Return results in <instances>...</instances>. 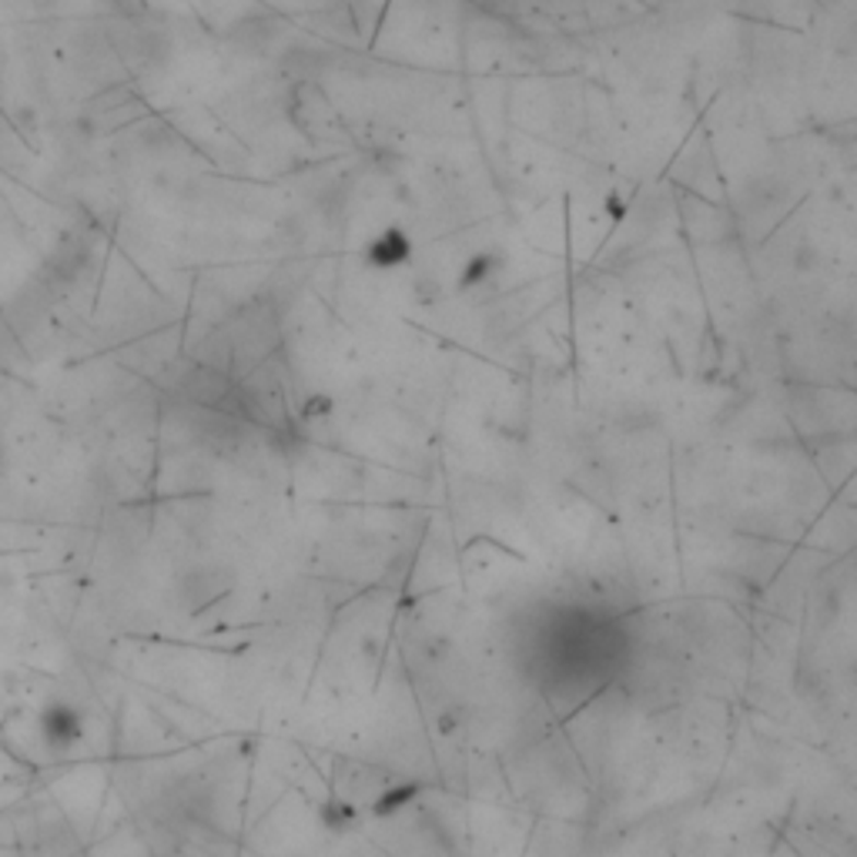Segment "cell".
<instances>
[{
  "instance_id": "277c9868",
  "label": "cell",
  "mask_w": 857,
  "mask_h": 857,
  "mask_svg": "<svg viewBox=\"0 0 857 857\" xmlns=\"http://www.w3.org/2000/svg\"><path fill=\"white\" fill-rule=\"evenodd\" d=\"M412 790H415V787H406V790H396V794L383 797V800H379V808H375V811H379V814H389V811H396L399 803H406V800L412 797Z\"/></svg>"
},
{
  "instance_id": "6da1fadb",
  "label": "cell",
  "mask_w": 857,
  "mask_h": 857,
  "mask_svg": "<svg viewBox=\"0 0 857 857\" xmlns=\"http://www.w3.org/2000/svg\"><path fill=\"white\" fill-rule=\"evenodd\" d=\"M406 258H409V238H406V232H399V228L379 235V238L368 245V261H372L375 268H396V265H402Z\"/></svg>"
},
{
  "instance_id": "7a4b0ae2",
  "label": "cell",
  "mask_w": 857,
  "mask_h": 857,
  "mask_svg": "<svg viewBox=\"0 0 857 857\" xmlns=\"http://www.w3.org/2000/svg\"><path fill=\"white\" fill-rule=\"evenodd\" d=\"M490 272H493V258H490V255L472 258V261H469V272L462 275V289H472L476 282H482V279H486Z\"/></svg>"
},
{
  "instance_id": "3957f363",
  "label": "cell",
  "mask_w": 857,
  "mask_h": 857,
  "mask_svg": "<svg viewBox=\"0 0 857 857\" xmlns=\"http://www.w3.org/2000/svg\"><path fill=\"white\" fill-rule=\"evenodd\" d=\"M74 730H78V724H74L71 711H58V720H54V717L47 720V737L58 733V740H71Z\"/></svg>"
}]
</instances>
